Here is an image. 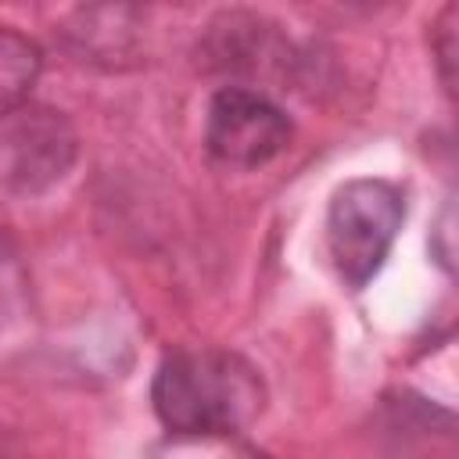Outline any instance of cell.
Listing matches in <instances>:
<instances>
[{
	"label": "cell",
	"mask_w": 459,
	"mask_h": 459,
	"mask_svg": "<svg viewBox=\"0 0 459 459\" xmlns=\"http://www.w3.org/2000/svg\"><path fill=\"white\" fill-rule=\"evenodd\" d=\"M158 420L172 434L215 437L244 430L265 402L258 369L226 348H179L151 384Z\"/></svg>",
	"instance_id": "obj_1"
},
{
	"label": "cell",
	"mask_w": 459,
	"mask_h": 459,
	"mask_svg": "<svg viewBox=\"0 0 459 459\" xmlns=\"http://www.w3.org/2000/svg\"><path fill=\"white\" fill-rule=\"evenodd\" d=\"M402 219V190L387 179H351L333 194L326 212V251L348 287H366L380 273Z\"/></svg>",
	"instance_id": "obj_2"
},
{
	"label": "cell",
	"mask_w": 459,
	"mask_h": 459,
	"mask_svg": "<svg viewBox=\"0 0 459 459\" xmlns=\"http://www.w3.org/2000/svg\"><path fill=\"white\" fill-rule=\"evenodd\" d=\"M75 161V133L54 108L22 104L0 118V176L22 194L54 186Z\"/></svg>",
	"instance_id": "obj_3"
},
{
	"label": "cell",
	"mask_w": 459,
	"mask_h": 459,
	"mask_svg": "<svg viewBox=\"0 0 459 459\" xmlns=\"http://www.w3.org/2000/svg\"><path fill=\"white\" fill-rule=\"evenodd\" d=\"M290 140L287 115L258 90L226 86L212 97L204 118V143L212 158L230 169H255L273 161Z\"/></svg>",
	"instance_id": "obj_4"
},
{
	"label": "cell",
	"mask_w": 459,
	"mask_h": 459,
	"mask_svg": "<svg viewBox=\"0 0 459 459\" xmlns=\"http://www.w3.org/2000/svg\"><path fill=\"white\" fill-rule=\"evenodd\" d=\"M39 68H43L39 47L29 36H22L18 29L0 25V118L11 115L14 108L29 104Z\"/></svg>",
	"instance_id": "obj_5"
},
{
	"label": "cell",
	"mask_w": 459,
	"mask_h": 459,
	"mask_svg": "<svg viewBox=\"0 0 459 459\" xmlns=\"http://www.w3.org/2000/svg\"><path fill=\"white\" fill-rule=\"evenodd\" d=\"M25 290H29V273H25L18 240L0 222V326L18 319V312L25 305Z\"/></svg>",
	"instance_id": "obj_6"
},
{
	"label": "cell",
	"mask_w": 459,
	"mask_h": 459,
	"mask_svg": "<svg viewBox=\"0 0 459 459\" xmlns=\"http://www.w3.org/2000/svg\"><path fill=\"white\" fill-rule=\"evenodd\" d=\"M452 18H455V7H445V14H441V22H437V32H441V43H437V61H441V79H445V86L452 90V54H455V47H452Z\"/></svg>",
	"instance_id": "obj_7"
},
{
	"label": "cell",
	"mask_w": 459,
	"mask_h": 459,
	"mask_svg": "<svg viewBox=\"0 0 459 459\" xmlns=\"http://www.w3.org/2000/svg\"><path fill=\"white\" fill-rule=\"evenodd\" d=\"M0 459H29V452L22 448V441L7 427H0Z\"/></svg>",
	"instance_id": "obj_8"
},
{
	"label": "cell",
	"mask_w": 459,
	"mask_h": 459,
	"mask_svg": "<svg viewBox=\"0 0 459 459\" xmlns=\"http://www.w3.org/2000/svg\"><path fill=\"white\" fill-rule=\"evenodd\" d=\"M240 459H265V455H258V452H247V455H240Z\"/></svg>",
	"instance_id": "obj_9"
}]
</instances>
